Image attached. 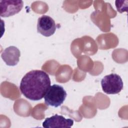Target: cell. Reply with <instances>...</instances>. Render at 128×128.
Instances as JSON below:
<instances>
[{"instance_id": "6da1fadb", "label": "cell", "mask_w": 128, "mask_h": 128, "mask_svg": "<svg viewBox=\"0 0 128 128\" xmlns=\"http://www.w3.org/2000/svg\"><path fill=\"white\" fill-rule=\"evenodd\" d=\"M50 84L46 72L42 70H32L22 78L20 90L26 98L33 101L40 100L44 98Z\"/></svg>"}, {"instance_id": "7a4b0ae2", "label": "cell", "mask_w": 128, "mask_h": 128, "mask_svg": "<svg viewBox=\"0 0 128 128\" xmlns=\"http://www.w3.org/2000/svg\"><path fill=\"white\" fill-rule=\"evenodd\" d=\"M67 94L64 88L58 84L50 86L46 92L44 100L48 106L57 108L64 102Z\"/></svg>"}, {"instance_id": "3957f363", "label": "cell", "mask_w": 128, "mask_h": 128, "mask_svg": "<svg viewBox=\"0 0 128 128\" xmlns=\"http://www.w3.org/2000/svg\"><path fill=\"white\" fill-rule=\"evenodd\" d=\"M101 86L104 92L108 94H114L121 92L124 87V83L118 74L112 73L102 78Z\"/></svg>"}, {"instance_id": "277c9868", "label": "cell", "mask_w": 128, "mask_h": 128, "mask_svg": "<svg viewBox=\"0 0 128 128\" xmlns=\"http://www.w3.org/2000/svg\"><path fill=\"white\" fill-rule=\"evenodd\" d=\"M24 6L22 0H0V16L6 18L18 13Z\"/></svg>"}, {"instance_id": "5b68a950", "label": "cell", "mask_w": 128, "mask_h": 128, "mask_svg": "<svg viewBox=\"0 0 128 128\" xmlns=\"http://www.w3.org/2000/svg\"><path fill=\"white\" fill-rule=\"evenodd\" d=\"M56 30V24L50 16L43 15L38 20L37 31L42 36L48 37L54 34Z\"/></svg>"}, {"instance_id": "8992f818", "label": "cell", "mask_w": 128, "mask_h": 128, "mask_svg": "<svg viewBox=\"0 0 128 128\" xmlns=\"http://www.w3.org/2000/svg\"><path fill=\"white\" fill-rule=\"evenodd\" d=\"M74 120L72 118H66L61 115L56 114L47 118L42 122V126L50 128H71L74 124Z\"/></svg>"}, {"instance_id": "52a82bcc", "label": "cell", "mask_w": 128, "mask_h": 128, "mask_svg": "<svg viewBox=\"0 0 128 128\" xmlns=\"http://www.w3.org/2000/svg\"><path fill=\"white\" fill-rule=\"evenodd\" d=\"M20 56V51L16 47L10 46L2 52L1 58L6 65L14 66L19 62Z\"/></svg>"}]
</instances>
